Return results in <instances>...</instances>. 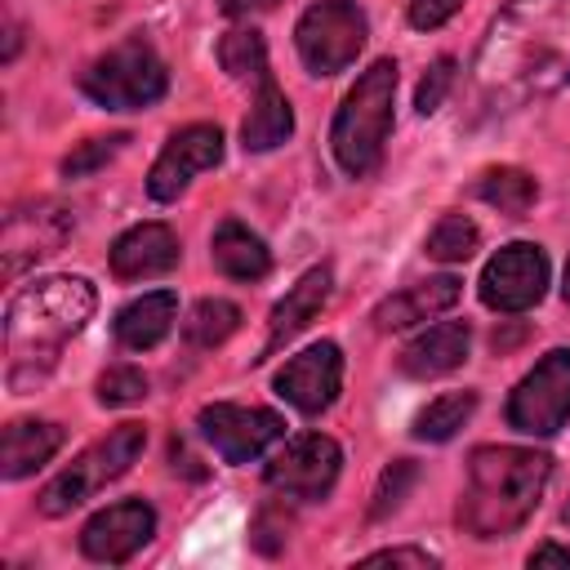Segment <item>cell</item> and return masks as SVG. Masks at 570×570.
<instances>
[{
	"mask_svg": "<svg viewBox=\"0 0 570 570\" xmlns=\"http://www.w3.org/2000/svg\"><path fill=\"white\" fill-rule=\"evenodd\" d=\"M552 476V459L517 445H485L468 463V485L459 499V525L472 539H503L530 521Z\"/></svg>",
	"mask_w": 570,
	"mask_h": 570,
	"instance_id": "obj_3",
	"label": "cell"
},
{
	"mask_svg": "<svg viewBox=\"0 0 570 570\" xmlns=\"http://www.w3.org/2000/svg\"><path fill=\"white\" fill-rule=\"evenodd\" d=\"M58 445H62V428H58V423H40V419L9 423L4 436H0V472H4L9 481L31 476L40 463L53 459Z\"/></svg>",
	"mask_w": 570,
	"mask_h": 570,
	"instance_id": "obj_19",
	"label": "cell"
},
{
	"mask_svg": "<svg viewBox=\"0 0 570 570\" xmlns=\"http://www.w3.org/2000/svg\"><path fill=\"white\" fill-rule=\"evenodd\" d=\"M566 521H570V508H566Z\"/></svg>",
	"mask_w": 570,
	"mask_h": 570,
	"instance_id": "obj_38",
	"label": "cell"
},
{
	"mask_svg": "<svg viewBox=\"0 0 570 570\" xmlns=\"http://www.w3.org/2000/svg\"><path fill=\"white\" fill-rule=\"evenodd\" d=\"M561 294H566V307H570V258H566V285H561Z\"/></svg>",
	"mask_w": 570,
	"mask_h": 570,
	"instance_id": "obj_37",
	"label": "cell"
},
{
	"mask_svg": "<svg viewBox=\"0 0 570 570\" xmlns=\"http://www.w3.org/2000/svg\"><path fill=\"white\" fill-rule=\"evenodd\" d=\"M298 53L307 62V71L316 76H334L343 71L361 45H365V13L352 0H321L298 18Z\"/></svg>",
	"mask_w": 570,
	"mask_h": 570,
	"instance_id": "obj_7",
	"label": "cell"
},
{
	"mask_svg": "<svg viewBox=\"0 0 570 570\" xmlns=\"http://www.w3.org/2000/svg\"><path fill=\"white\" fill-rule=\"evenodd\" d=\"M410 481H414V463H410V459H396V463L379 476V490H374V508H370V512H374V517H387V512L401 503V494L410 490Z\"/></svg>",
	"mask_w": 570,
	"mask_h": 570,
	"instance_id": "obj_32",
	"label": "cell"
},
{
	"mask_svg": "<svg viewBox=\"0 0 570 570\" xmlns=\"http://www.w3.org/2000/svg\"><path fill=\"white\" fill-rule=\"evenodd\" d=\"M200 436L227 459V463H249L258 459L281 432V414L276 410H254V405H205L200 410Z\"/></svg>",
	"mask_w": 570,
	"mask_h": 570,
	"instance_id": "obj_12",
	"label": "cell"
},
{
	"mask_svg": "<svg viewBox=\"0 0 570 570\" xmlns=\"http://www.w3.org/2000/svg\"><path fill=\"white\" fill-rule=\"evenodd\" d=\"M142 396H147V379L134 365H116L98 379V401L102 405H129V401H142Z\"/></svg>",
	"mask_w": 570,
	"mask_h": 570,
	"instance_id": "obj_29",
	"label": "cell"
},
{
	"mask_svg": "<svg viewBox=\"0 0 570 570\" xmlns=\"http://www.w3.org/2000/svg\"><path fill=\"white\" fill-rule=\"evenodd\" d=\"M365 566H419V570H428L432 557L419 552V548H387V552H370Z\"/></svg>",
	"mask_w": 570,
	"mask_h": 570,
	"instance_id": "obj_34",
	"label": "cell"
},
{
	"mask_svg": "<svg viewBox=\"0 0 570 570\" xmlns=\"http://www.w3.org/2000/svg\"><path fill=\"white\" fill-rule=\"evenodd\" d=\"M174 316H178V298H174L169 289L142 294V298H134L129 307H120V316H116V338H120L129 352H147V347H156V343L174 330Z\"/></svg>",
	"mask_w": 570,
	"mask_h": 570,
	"instance_id": "obj_21",
	"label": "cell"
},
{
	"mask_svg": "<svg viewBox=\"0 0 570 570\" xmlns=\"http://www.w3.org/2000/svg\"><path fill=\"white\" fill-rule=\"evenodd\" d=\"M476 240H481V232H476L472 218L445 214V218L432 227V236H428V254H432L436 263H463V258H472Z\"/></svg>",
	"mask_w": 570,
	"mask_h": 570,
	"instance_id": "obj_28",
	"label": "cell"
},
{
	"mask_svg": "<svg viewBox=\"0 0 570 570\" xmlns=\"http://www.w3.org/2000/svg\"><path fill=\"white\" fill-rule=\"evenodd\" d=\"M169 76L165 62L156 58V49L142 36H129L125 45L107 49L102 58L89 62V71L80 76V89L107 107V111H134V107H151L165 94Z\"/></svg>",
	"mask_w": 570,
	"mask_h": 570,
	"instance_id": "obj_6",
	"label": "cell"
},
{
	"mask_svg": "<svg viewBox=\"0 0 570 570\" xmlns=\"http://www.w3.org/2000/svg\"><path fill=\"white\" fill-rule=\"evenodd\" d=\"M218 160H223V134H218V125H187L156 156L151 178H147V191L156 200H174L200 169H214Z\"/></svg>",
	"mask_w": 570,
	"mask_h": 570,
	"instance_id": "obj_13",
	"label": "cell"
},
{
	"mask_svg": "<svg viewBox=\"0 0 570 570\" xmlns=\"http://www.w3.org/2000/svg\"><path fill=\"white\" fill-rule=\"evenodd\" d=\"M294 134V111H289V98L276 89V80H258V98L249 102V116L240 125V138H245V151H272L281 147L285 138Z\"/></svg>",
	"mask_w": 570,
	"mask_h": 570,
	"instance_id": "obj_22",
	"label": "cell"
},
{
	"mask_svg": "<svg viewBox=\"0 0 570 570\" xmlns=\"http://www.w3.org/2000/svg\"><path fill=\"white\" fill-rule=\"evenodd\" d=\"M338 445L321 432H307L298 441H289L272 463H267V485L281 490L285 499H298V503H316L334 490L338 481Z\"/></svg>",
	"mask_w": 570,
	"mask_h": 570,
	"instance_id": "obj_9",
	"label": "cell"
},
{
	"mask_svg": "<svg viewBox=\"0 0 570 570\" xmlns=\"http://www.w3.org/2000/svg\"><path fill=\"white\" fill-rule=\"evenodd\" d=\"M530 566H570V543H543L530 552Z\"/></svg>",
	"mask_w": 570,
	"mask_h": 570,
	"instance_id": "obj_35",
	"label": "cell"
},
{
	"mask_svg": "<svg viewBox=\"0 0 570 570\" xmlns=\"http://www.w3.org/2000/svg\"><path fill=\"white\" fill-rule=\"evenodd\" d=\"M450 85H454V58H436V62L428 67V76L419 80V94H414V107H419L423 116H432V111L441 107V98L450 94Z\"/></svg>",
	"mask_w": 570,
	"mask_h": 570,
	"instance_id": "obj_31",
	"label": "cell"
},
{
	"mask_svg": "<svg viewBox=\"0 0 570 570\" xmlns=\"http://www.w3.org/2000/svg\"><path fill=\"white\" fill-rule=\"evenodd\" d=\"M476 410V392H445L436 401H428V410H419L414 419V436L419 441H450Z\"/></svg>",
	"mask_w": 570,
	"mask_h": 570,
	"instance_id": "obj_25",
	"label": "cell"
},
{
	"mask_svg": "<svg viewBox=\"0 0 570 570\" xmlns=\"http://www.w3.org/2000/svg\"><path fill=\"white\" fill-rule=\"evenodd\" d=\"M330 298V267H312L298 276V285L272 307V330H267V352H276L285 338H294L307 321H316V312Z\"/></svg>",
	"mask_w": 570,
	"mask_h": 570,
	"instance_id": "obj_20",
	"label": "cell"
},
{
	"mask_svg": "<svg viewBox=\"0 0 570 570\" xmlns=\"http://www.w3.org/2000/svg\"><path fill=\"white\" fill-rule=\"evenodd\" d=\"M476 89L494 107H521L570 85V0H512L476 49Z\"/></svg>",
	"mask_w": 570,
	"mask_h": 570,
	"instance_id": "obj_1",
	"label": "cell"
},
{
	"mask_svg": "<svg viewBox=\"0 0 570 570\" xmlns=\"http://www.w3.org/2000/svg\"><path fill=\"white\" fill-rule=\"evenodd\" d=\"M240 325V307L227 303V298H200L187 316V338L196 347H218L223 338H232Z\"/></svg>",
	"mask_w": 570,
	"mask_h": 570,
	"instance_id": "obj_27",
	"label": "cell"
},
{
	"mask_svg": "<svg viewBox=\"0 0 570 570\" xmlns=\"http://www.w3.org/2000/svg\"><path fill=\"white\" fill-rule=\"evenodd\" d=\"M570 419V352H548L508 396V423L530 436H552Z\"/></svg>",
	"mask_w": 570,
	"mask_h": 570,
	"instance_id": "obj_8",
	"label": "cell"
},
{
	"mask_svg": "<svg viewBox=\"0 0 570 570\" xmlns=\"http://www.w3.org/2000/svg\"><path fill=\"white\" fill-rule=\"evenodd\" d=\"M71 227H76V218H71V209L58 205V200H36V205L13 209V214L4 218V245H0V249H4V276L13 281L22 267H31V263L58 254V249L67 245Z\"/></svg>",
	"mask_w": 570,
	"mask_h": 570,
	"instance_id": "obj_11",
	"label": "cell"
},
{
	"mask_svg": "<svg viewBox=\"0 0 570 570\" xmlns=\"http://www.w3.org/2000/svg\"><path fill=\"white\" fill-rule=\"evenodd\" d=\"M459 294H463V289H459L454 276L419 281V285H410V289L383 298V303L374 307V325H379L383 334H392V330H410V325H419V321H432V316L450 312V307L459 303Z\"/></svg>",
	"mask_w": 570,
	"mask_h": 570,
	"instance_id": "obj_17",
	"label": "cell"
},
{
	"mask_svg": "<svg viewBox=\"0 0 570 570\" xmlns=\"http://www.w3.org/2000/svg\"><path fill=\"white\" fill-rule=\"evenodd\" d=\"M272 4H281V0H223V9H227L232 18H240V13H258V9H272Z\"/></svg>",
	"mask_w": 570,
	"mask_h": 570,
	"instance_id": "obj_36",
	"label": "cell"
},
{
	"mask_svg": "<svg viewBox=\"0 0 570 570\" xmlns=\"http://www.w3.org/2000/svg\"><path fill=\"white\" fill-rule=\"evenodd\" d=\"M543 289H548V258L530 240L503 245L481 272V298L494 312H525L543 298Z\"/></svg>",
	"mask_w": 570,
	"mask_h": 570,
	"instance_id": "obj_10",
	"label": "cell"
},
{
	"mask_svg": "<svg viewBox=\"0 0 570 570\" xmlns=\"http://www.w3.org/2000/svg\"><path fill=\"white\" fill-rule=\"evenodd\" d=\"M214 267L223 276H232V281H263L267 267H272V254L245 223L227 218L214 232Z\"/></svg>",
	"mask_w": 570,
	"mask_h": 570,
	"instance_id": "obj_23",
	"label": "cell"
},
{
	"mask_svg": "<svg viewBox=\"0 0 570 570\" xmlns=\"http://www.w3.org/2000/svg\"><path fill=\"white\" fill-rule=\"evenodd\" d=\"M218 62H223V71H232L236 80H267L272 71H267V45H263V36L258 31H227L223 40H218Z\"/></svg>",
	"mask_w": 570,
	"mask_h": 570,
	"instance_id": "obj_26",
	"label": "cell"
},
{
	"mask_svg": "<svg viewBox=\"0 0 570 570\" xmlns=\"http://www.w3.org/2000/svg\"><path fill=\"white\" fill-rule=\"evenodd\" d=\"M178 263V236L165 223H138L111 245V272L120 281H142L160 276Z\"/></svg>",
	"mask_w": 570,
	"mask_h": 570,
	"instance_id": "obj_16",
	"label": "cell"
},
{
	"mask_svg": "<svg viewBox=\"0 0 570 570\" xmlns=\"http://www.w3.org/2000/svg\"><path fill=\"white\" fill-rule=\"evenodd\" d=\"M125 142H129L125 134H111V138H89V142H80V147H76V151L62 160V174H67V178L94 174V169H98V165H107V160H111V156H116Z\"/></svg>",
	"mask_w": 570,
	"mask_h": 570,
	"instance_id": "obj_30",
	"label": "cell"
},
{
	"mask_svg": "<svg viewBox=\"0 0 570 570\" xmlns=\"http://www.w3.org/2000/svg\"><path fill=\"white\" fill-rule=\"evenodd\" d=\"M392 98H396V62L379 58L370 71L356 76L330 129L334 160L343 165V174L365 178L383 160V142L392 134Z\"/></svg>",
	"mask_w": 570,
	"mask_h": 570,
	"instance_id": "obj_4",
	"label": "cell"
},
{
	"mask_svg": "<svg viewBox=\"0 0 570 570\" xmlns=\"http://www.w3.org/2000/svg\"><path fill=\"white\" fill-rule=\"evenodd\" d=\"M468 343H472V330L468 321H441L432 330H423L414 343H405L401 352V370L410 379H436V374H450L468 361Z\"/></svg>",
	"mask_w": 570,
	"mask_h": 570,
	"instance_id": "obj_18",
	"label": "cell"
},
{
	"mask_svg": "<svg viewBox=\"0 0 570 570\" xmlns=\"http://www.w3.org/2000/svg\"><path fill=\"white\" fill-rule=\"evenodd\" d=\"M151 530H156V512L142 499H125V503H111L98 517H89V525L80 530V548L89 561L120 566L151 539Z\"/></svg>",
	"mask_w": 570,
	"mask_h": 570,
	"instance_id": "obj_14",
	"label": "cell"
},
{
	"mask_svg": "<svg viewBox=\"0 0 570 570\" xmlns=\"http://www.w3.org/2000/svg\"><path fill=\"white\" fill-rule=\"evenodd\" d=\"M459 9H463V0H410V27L432 31V27L450 22Z\"/></svg>",
	"mask_w": 570,
	"mask_h": 570,
	"instance_id": "obj_33",
	"label": "cell"
},
{
	"mask_svg": "<svg viewBox=\"0 0 570 570\" xmlns=\"http://www.w3.org/2000/svg\"><path fill=\"white\" fill-rule=\"evenodd\" d=\"M94 285L80 276H49L27 285L4 316V352H9V383L31 387L53 361L62 356L67 338L85 330L94 316Z\"/></svg>",
	"mask_w": 570,
	"mask_h": 570,
	"instance_id": "obj_2",
	"label": "cell"
},
{
	"mask_svg": "<svg viewBox=\"0 0 570 570\" xmlns=\"http://www.w3.org/2000/svg\"><path fill=\"white\" fill-rule=\"evenodd\" d=\"M338 383H343V356L334 343H312L276 374V392L303 414H321L325 405H334Z\"/></svg>",
	"mask_w": 570,
	"mask_h": 570,
	"instance_id": "obj_15",
	"label": "cell"
},
{
	"mask_svg": "<svg viewBox=\"0 0 570 570\" xmlns=\"http://www.w3.org/2000/svg\"><path fill=\"white\" fill-rule=\"evenodd\" d=\"M476 191H481V200L485 205H494L499 214H512V218H521L530 205H534V196H539V183L525 174V169H485L481 174V183H476Z\"/></svg>",
	"mask_w": 570,
	"mask_h": 570,
	"instance_id": "obj_24",
	"label": "cell"
},
{
	"mask_svg": "<svg viewBox=\"0 0 570 570\" xmlns=\"http://www.w3.org/2000/svg\"><path fill=\"white\" fill-rule=\"evenodd\" d=\"M147 445V428L142 423H120L111 428L102 441H94L67 472H58L45 490H40V512L45 517H67L71 508H80L85 499H94L107 481L125 476L129 463L142 454Z\"/></svg>",
	"mask_w": 570,
	"mask_h": 570,
	"instance_id": "obj_5",
	"label": "cell"
}]
</instances>
